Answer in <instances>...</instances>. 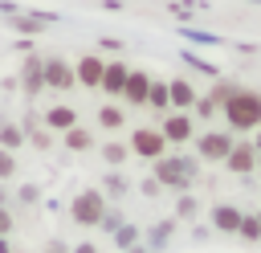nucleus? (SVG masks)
Wrapping results in <instances>:
<instances>
[{"label": "nucleus", "instance_id": "1", "mask_svg": "<svg viewBox=\"0 0 261 253\" xmlns=\"http://www.w3.org/2000/svg\"><path fill=\"white\" fill-rule=\"evenodd\" d=\"M224 118H228L232 131H253V127H261V94L237 90V94L224 102Z\"/></svg>", "mask_w": 261, "mask_h": 253}, {"label": "nucleus", "instance_id": "2", "mask_svg": "<svg viewBox=\"0 0 261 253\" xmlns=\"http://www.w3.org/2000/svg\"><path fill=\"white\" fill-rule=\"evenodd\" d=\"M102 216H106V196H102V188H86V192H77V196L69 200V220H73V224L98 229Z\"/></svg>", "mask_w": 261, "mask_h": 253}, {"label": "nucleus", "instance_id": "3", "mask_svg": "<svg viewBox=\"0 0 261 253\" xmlns=\"http://www.w3.org/2000/svg\"><path fill=\"white\" fill-rule=\"evenodd\" d=\"M192 175H196V159H188V155H163V159H155V180H159V188H188L192 184Z\"/></svg>", "mask_w": 261, "mask_h": 253}, {"label": "nucleus", "instance_id": "4", "mask_svg": "<svg viewBox=\"0 0 261 253\" xmlns=\"http://www.w3.org/2000/svg\"><path fill=\"white\" fill-rule=\"evenodd\" d=\"M130 155H139V159H163L167 155V139H163V131L159 127H139V131H130Z\"/></svg>", "mask_w": 261, "mask_h": 253}, {"label": "nucleus", "instance_id": "5", "mask_svg": "<svg viewBox=\"0 0 261 253\" xmlns=\"http://www.w3.org/2000/svg\"><path fill=\"white\" fill-rule=\"evenodd\" d=\"M77 78H73V61L65 57H45V90H73Z\"/></svg>", "mask_w": 261, "mask_h": 253}, {"label": "nucleus", "instance_id": "6", "mask_svg": "<svg viewBox=\"0 0 261 253\" xmlns=\"http://www.w3.org/2000/svg\"><path fill=\"white\" fill-rule=\"evenodd\" d=\"M20 90H24V98H37V94L45 90V57L29 53V57L20 61Z\"/></svg>", "mask_w": 261, "mask_h": 253}, {"label": "nucleus", "instance_id": "7", "mask_svg": "<svg viewBox=\"0 0 261 253\" xmlns=\"http://www.w3.org/2000/svg\"><path fill=\"white\" fill-rule=\"evenodd\" d=\"M228 151H232V135H224V131H204V135H196V155H200V159H220V163H224Z\"/></svg>", "mask_w": 261, "mask_h": 253}, {"label": "nucleus", "instance_id": "8", "mask_svg": "<svg viewBox=\"0 0 261 253\" xmlns=\"http://www.w3.org/2000/svg\"><path fill=\"white\" fill-rule=\"evenodd\" d=\"M102 69H106V61H102L98 53H86V57L73 61V78H77V86H86V90H98V86H102Z\"/></svg>", "mask_w": 261, "mask_h": 253}, {"label": "nucleus", "instance_id": "9", "mask_svg": "<svg viewBox=\"0 0 261 253\" xmlns=\"http://www.w3.org/2000/svg\"><path fill=\"white\" fill-rule=\"evenodd\" d=\"M163 139H167V147L171 143H188L192 135H196V122H192V114H184V110H175V114H163Z\"/></svg>", "mask_w": 261, "mask_h": 253}, {"label": "nucleus", "instance_id": "10", "mask_svg": "<svg viewBox=\"0 0 261 253\" xmlns=\"http://www.w3.org/2000/svg\"><path fill=\"white\" fill-rule=\"evenodd\" d=\"M41 122H45L53 135H65L69 127H77V110H73L69 102H53V106L41 114Z\"/></svg>", "mask_w": 261, "mask_h": 253}, {"label": "nucleus", "instance_id": "11", "mask_svg": "<svg viewBox=\"0 0 261 253\" xmlns=\"http://www.w3.org/2000/svg\"><path fill=\"white\" fill-rule=\"evenodd\" d=\"M126 78H130V65H122V61H106V69H102V94H110V98H122V86H126Z\"/></svg>", "mask_w": 261, "mask_h": 253}, {"label": "nucleus", "instance_id": "12", "mask_svg": "<svg viewBox=\"0 0 261 253\" xmlns=\"http://www.w3.org/2000/svg\"><path fill=\"white\" fill-rule=\"evenodd\" d=\"M147 90H151V73H147V69H130V78H126V86H122V102L147 106Z\"/></svg>", "mask_w": 261, "mask_h": 253}, {"label": "nucleus", "instance_id": "13", "mask_svg": "<svg viewBox=\"0 0 261 253\" xmlns=\"http://www.w3.org/2000/svg\"><path fill=\"white\" fill-rule=\"evenodd\" d=\"M167 98H171L175 110H192L200 94H196V86H192L188 78H171V82H167Z\"/></svg>", "mask_w": 261, "mask_h": 253}, {"label": "nucleus", "instance_id": "14", "mask_svg": "<svg viewBox=\"0 0 261 253\" xmlns=\"http://www.w3.org/2000/svg\"><path fill=\"white\" fill-rule=\"evenodd\" d=\"M224 163H228V171L245 175V171L257 167V147H249V143H232V151L224 155Z\"/></svg>", "mask_w": 261, "mask_h": 253}, {"label": "nucleus", "instance_id": "15", "mask_svg": "<svg viewBox=\"0 0 261 253\" xmlns=\"http://www.w3.org/2000/svg\"><path fill=\"white\" fill-rule=\"evenodd\" d=\"M241 216H245V212H241L237 204H216V208H212V224H216L220 233H237V229H241Z\"/></svg>", "mask_w": 261, "mask_h": 253}, {"label": "nucleus", "instance_id": "16", "mask_svg": "<svg viewBox=\"0 0 261 253\" xmlns=\"http://www.w3.org/2000/svg\"><path fill=\"white\" fill-rule=\"evenodd\" d=\"M0 147L4 151H20L24 147V127L12 118H0Z\"/></svg>", "mask_w": 261, "mask_h": 253}, {"label": "nucleus", "instance_id": "17", "mask_svg": "<svg viewBox=\"0 0 261 253\" xmlns=\"http://www.w3.org/2000/svg\"><path fill=\"white\" fill-rule=\"evenodd\" d=\"M61 143H65V151H90V147H94V135H90L86 127H69V131L61 135Z\"/></svg>", "mask_w": 261, "mask_h": 253}, {"label": "nucleus", "instance_id": "18", "mask_svg": "<svg viewBox=\"0 0 261 253\" xmlns=\"http://www.w3.org/2000/svg\"><path fill=\"white\" fill-rule=\"evenodd\" d=\"M126 122V114H122V106H114V102H106V106H98V127L102 131H118Z\"/></svg>", "mask_w": 261, "mask_h": 253}, {"label": "nucleus", "instance_id": "19", "mask_svg": "<svg viewBox=\"0 0 261 253\" xmlns=\"http://www.w3.org/2000/svg\"><path fill=\"white\" fill-rule=\"evenodd\" d=\"M98 151H102V159H106L110 167H122V163H126V155H130V147H126V143H118V139H110V143H102Z\"/></svg>", "mask_w": 261, "mask_h": 253}, {"label": "nucleus", "instance_id": "20", "mask_svg": "<svg viewBox=\"0 0 261 253\" xmlns=\"http://www.w3.org/2000/svg\"><path fill=\"white\" fill-rule=\"evenodd\" d=\"M147 106H151V110H167V106H171V98H167V82H155V78H151Z\"/></svg>", "mask_w": 261, "mask_h": 253}, {"label": "nucleus", "instance_id": "21", "mask_svg": "<svg viewBox=\"0 0 261 253\" xmlns=\"http://www.w3.org/2000/svg\"><path fill=\"white\" fill-rule=\"evenodd\" d=\"M114 245L126 253L130 245H139V229H135V224H118V229H114Z\"/></svg>", "mask_w": 261, "mask_h": 253}, {"label": "nucleus", "instance_id": "22", "mask_svg": "<svg viewBox=\"0 0 261 253\" xmlns=\"http://www.w3.org/2000/svg\"><path fill=\"white\" fill-rule=\"evenodd\" d=\"M245 241H261V220L257 216H241V229H237Z\"/></svg>", "mask_w": 261, "mask_h": 253}, {"label": "nucleus", "instance_id": "23", "mask_svg": "<svg viewBox=\"0 0 261 253\" xmlns=\"http://www.w3.org/2000/svg\"><path fill=\"white\" fill-rule=\"evenodd\" d=\"M12 175H16V151H4V147H0V180L8 184Z\"/></svg>", "mask_w": 261, "mask_h": 253}, {"label": "nucleus", "instance_id": "24", "mask_svg": "<svg viewBox=\"0 0 261 253\" xmlns=\"http://www.w3.org/2000/svg\"><path fill=\"white\" fill-rule=\"evenodd\" d=\"M122 192H126V180H122L118 171H110L106 184H102V196H122Z\"/></svg>", "mask_w": 261, "mask_h": 253}, {"label": "nucleus", "instance_id": "25", "mask_svg": "<svg viewBox=\"0 0 261 253\" xmlns=\"http://www.w3.org/2000/svg\"><path fill=\"white\" fill-rule=\"evenodd\" d=\"M12 229H16V216L8 204H0V237H12Z\"/></svg>", "mask_w": 261, "mask_h": 253}, {"label": "nucleus", "instance_id": "26", "mask_svg": "<svg viewBox=\"0 0 261 253\" xmlns=\"http://www.w3.org/2000/svg\"><path fill=\"white\" fill-rule=\"evenodd\" d=\"M196 208H200V204H196L192 196H179V204H175V216H179V220H188V216H196Z\"/></svg>", "mask_w": 261, "mask_h": 253}, {"label": "nucleus", "instance_id": "27", "mask_svg": "<svg viewBox=\"0 0 261 253\" xmlns=\"http://www.w3.org/2000/svg\"><path fill=\"white\" fill-rule=\"evenodd\" d=\"M171 229H175L171 220H163V224H155V229H151V245H163V241L171 237Z\"/></svg>", "mask_w": 261, "mask_h": 253}, {"label": "nucleus", "instance_id": "28", "mask_svg": "<svg viewBox=\"0 0 261 253\" xmlns=\"http://www.w3.org/2000/svg\"><path fill=\"white\" fill-rule=\"evenodd\" d=\"M16 200H20V204H37V200H41V192H37V184H24V188L16 192Z\"/></svg>", "mask_w": 261, "mask_h": 253}, {"label": "nucleus", "instance_id": "29", "mask_svg": "<svg viewBox=\"0 0 261 253\" xmlns=\"http://www.w3.org/2000/svg\"><path fill=\"white\" fill-rule=\"evenodd\" d=\"M118 224H122V216H118L114 208H106V216H102V224H98V229H106V233H114Z\"/></svg>", "mask_w": 261, "mask_h": 253}, {"label": "nucleus", "instance_id": "30", "mask_svg": "<svg viewBox=\"0 0 261 253\" xmlns=\"http://www.w3.org/2000/svg\"><path fill=\"white\" fill-rule=\"evenodd\" d=\"M69 253H98V245H94V241H77Z\"/></svg>", "mask_w": 261, "mask_h": 253}, {"label": "nucleus", "instance_id": "31", "mask_svg": "<svg viewBox=\"0 0 261 253\" xmlns=\"http://www.w3.org/2000/svg\"><path fill=\"white\" fill-rule=\"evenodd\" d=\"M41 253H69V245H65V241H49Z\"/></svg>", "mask_w": 261, "mask_h": 253}, {"label": "nucleus", "instance_id": "32", "mask_svg": "<svg viewBox=\"0 0 261 253\" xmlns=\"http://www.w3.org/2000/svg\"><path fill=\"white\" fill-rule=\"evenodd\" d=\"M0 253H12V241L8 237H0Z\"/></svg>", "mask_w": 261, "mask_h": 253}, {"label": "nucleus", "instance_id": "33", "mask_svg": "<svg viewBox=\"0 0 261 253\" xmlns=\"http://www.w3.org/2000/svg\"><path fill=\"white\" fill-rule=\"evenodd\" d=\"M126 253H151V249H147V245H143V241H139V245H130V249H126Z\"/></svg>", "mask_w": 261, "mask_h": 253}, {"label": "nucleus", "instance_id": "34", "mask_svg": "<svg viewBox=\"0 0 261 253\" xmlns=\"http://www.w3.org/2000/svg\"><path fill=\"white\" fill-rule=\"evenodd\" d=\"M0 204H8V188H4V180H0Z\"/></svg>", "mask_w": 261, "mask_h": 253}, {"label": "nucleus", "instance_id": "35", "mask_svg": "<svg viewBox=\"0 0 261 253\" xmlns=\"http://www.w3.org/2000/svg\"><path fill=\"white\" fill-rule=\"evenodd\" d=\"M257 220H261V216H257Z\"/></svg>", "mask_w": 261, "mask_h": 253}]
</instances>
